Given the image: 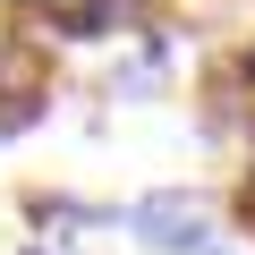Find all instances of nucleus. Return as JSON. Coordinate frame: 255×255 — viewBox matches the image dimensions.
I'll list each match as a JSON object with an SVG mask.
<instances>
[{
  "label": "nucleus",
  "instance_id": "2",
  "mask_svg": "<svg viewBox=\"0 0 255 255\" xmlns=\"http://www.w3.org/2000/svg\"><path fill=\"white\" fill-rule=\"evenodd\" d=\"M0 102H51V51L17 26H0Z\"/></svg>",
  "mask_w": 255,
  "mask_h": 255
},
{
  "label": "nucleus",
  "instance_id": "5",
  "mask_svg": "<svg viewBox=\"0 0 255 255\" xmlns=\"http://www.w3.org/2000/svg\"><path fill=\"white\" fill-rule=\"evenodd\" d=\"M204 255H213V247H204Z\"/></svg>",
  "mask_w": 255,
  "mask_h": 255
},
{
  "label": "nucleus",
  "instance_id": "4",
  "mask_svg": "<svg viewBox=\"0 0 255 255\" xmlns=\"http://www.w3.org/2000/svg\"><path fill=\"white\" fill-rule=\"evenodd\" d=\"M247 221H255V187H247Z\"/></svg>",
  "mask_w": 255,
  "mask_h": 255
},
{
  "label": "nucleus",
  "instance_id": "1",
  "mask_svg": "<svg viewBox=\"0 0 255 255\" xmlns=\"http://www.w3.org/2000/svg\"><path fill=\"white\" fill-rule=\"evenodd\" d=\"M119 221H128V238H136L145 255H204L213 247V204L187 196V187H153V196L128 204Z\"/></svg>",
  "mask_w": 255,
  "mask_h": 255
},
{
  "label": "nucleus",
  "instance_id": "3",
  "mask_svg": "<svg viewBox=\"0 0 255 255\" xmlns=\"http://www.w3.org/2000/svg\"><path fill=\"white\" fill-rule=\"evenodd\" d=\"M0 9H34V17H43V0H0Z\"/></svg>",
  "mask_w": 255,
  "mask_h": 255
}]
</instances>
